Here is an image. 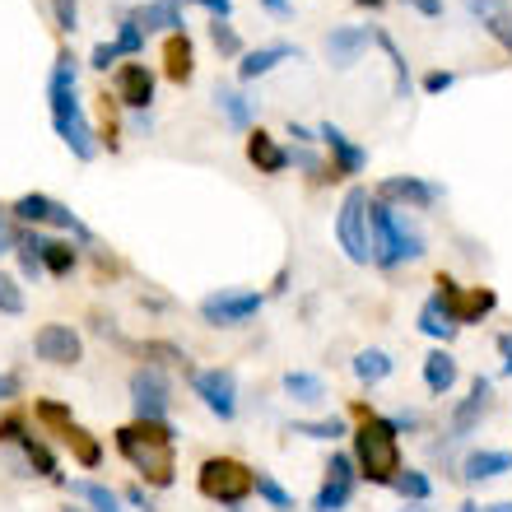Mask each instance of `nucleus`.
Wrapping results in <instances>:
<instances>
[{"label": "nucleus", "instance_id": "f257e3e1", "mask_svg": "<svg viewBox=\"0 0 512 512\" xmlns=\"http://www.w3.org/2000/svg\"><path fill=\"white\" fill-rule=\"evenodd\" d=\"M112 443L131 461L140 480L149 489H173L177 485V461H173V443H177V429L168 419H131L122 429L112 433Z\"/></svg>", "mask_w": 512, "mask_h": 512}, {"label": "nucleus", "instance_id": "f03ea898", "mask_svg": "<svg viewBox=\"0 0 512 512\" xmlns=\"http://www.w3.org/2000/svg\"><path fill=\"white\" fill-rule=\"evenodd\" d=\"M75 75H80L75 56L61 52L52 75H47V108H52V126H56V135H61V145L80 163H89L98 154V131H94V122L84 117V103H80V94H75Z\"/></svg>", "mask_w": 512, "mask_h": 512}, {"label": "nucleus", "instance_id": "7ed1b4c3", "mask_svg": "<svg viewBox=\"0 0 512 512\" xmlns=\"http://www.w3.org/2000/svg\"><path fill=\"white\" fill-rule=\"evenodd\" d=\"M354 466H359V480H368V485L378 489H391V480L405 471L401 461V433L391 429L387 415H364L359 419V429H354Z\"/></svg>", "mask_w": 512, "mask_h": 512}, {"label": "nucleus", "instance_id": "20e7f679", "mask_svg": "<svg viewBox=\"0 0 512 512\" xmlns=\"http://www.w3.org/2000/svg\"><path fill=\"white\" fill-rule=\"evenodd\" d=\"M368 243H373V266L378 270H401L424 261V233L415 224H405L401 210H391L387 201H368Z\"/></svg>", "mask_w": 512, "mask_h": 512}, {"label": "nucleus", "instance_id": "39448f33", "mask_svg": "<svg viewBox=\"0 0 512 512\" xmlns=\"http://www.w3.org/2000/svg\"><path fill=\"white\" fill-rule=\"evenodd\" d=\"M196 489H201V499L219 503V508L243 512V503L256 494V471L238 457H205L196 471Z\"/></svg>", "mask_w": 512, "mask_h": 512}, {"label": "nucleus", "instance_id": "423d86ee", "mask_svg": "<svg viewBox=\"0 0 512 512\" xmlns=\"http://www.w3.org/2000/svg\"><path fill=\"white\" fill-rule=\"evenodd\" d=\"M10 219L14 224H24V229H38V224H47V229H61L70 233L80 247H94V233H89V224H84L70 205L52 201V196H42V191H24L19 201L10 205Z\"/></svg>", "mask_w": 512, "mask_h": 512}, {"label": "nucleus", "instance_id": "0eeeda50", "mask_svg": "<svg viewBox=\"0 0 512 512\" xmlns=\"http://www.w3.org/2000/svg\"><path fill=\"white\" fill-rule=\"evenodd\" d=\"M433 298L443 303V312L452 317L457 326H480L489 312L499 308V294L489 284H475V289H461L452 275H438L433 280Z\"/></svg>", "mask_w": 512, "mask_h": 512}, {"label": "nucleus", "instance_id": "6e6552de", "mask_svg": "<svg viewBox=\"0 0 512 512\" xmlns=\"http://www.w3.org/2000/svg\"><path fill=\"white\" fill-rule=\"evenodd\" d=\"M368 201H373L368 187H350L345 201H340V210H336V238L354 266H368V261H373V243H368Z\"/></svg>", "mask_w": 512, "mask_h": 512}, {"label": "nucleus", "instance_id": "1a4fd4ad", "mask_svg": "<svg viewBox=\"0 0 512 512\" xmlns=\"http://www.w3.org/2000/svg\"><path fill=\"white\" fill-rule=\"evenodd\" d=\"M266 308V294L256 289H215V294L201 298V322L205 326H219V331H233V326H247L256 312Z\"/></svg>", "mask_w": 512, "mask_h": 512}, {"label": "nucleus", "instance_id": "9d476101", "mask_svg": "<svg viewBox=\"0 0 512 512\" xmlns=\"http://www.w3.org/2000/svg\"><path fill=\"white\" fill-rule=\"evenodd\" d=\"M126 391H131L135 419H168V410H173V382H168V373L154 368V364L135 368L131 382H126Z\"/></svg>", "mask_w": 512, "mask_h": 512}, {"label": "nucleus", "instance_id": "9b49d317", "mask_svg": "<svg viewBox=\"0 0 512 512\" xmlns=\"http://www.w3.org/2000/svg\"><path fill=\"white\" fill-rule=\"evenodd\" d=\"M191 391H196L205 410L215 419H224V424L238 415V373H233V368H196V373H191Z\"/></svg>", "mask_w": 512, "mask_h": 512}, {"label": "nucleus", "instance_id": "f8f14e48", "mask_svg": "<svg viewBox=\"0 0 512 512\" xmlns=\"http://www.w3.org/2000/svg\"><path fill=\"white\" fill-rule=\"evenodd\" d=\"M354 485H359V466H354L350 452H331L326 461V480L312 499V512H345L354 499Z\"/></svg>", "mask_w": 512, "mask_h": 512}, {"label": "nucleus", "instance_id": "ddd939ff", "mask_svg": "<svg viewBox=\"0 0 512 512\" xmlns=\"http://www.w3.org/2000/svg\"><path fill=\"white\" fill-rule=\"evenodd\" d=\"M494 410V378H485V373H475L471 391L461 396L457 405H452V419H447V438L452 443H461V438H471L480 424H485V415Z\"/></svg>", "mask_w": 512, "mask_h": 512}, {"label": "nucleus", "instance_id": "4468645a", "mask_svg": "<svg viewBox=\"0 0 512 512\" xmlns=\"http://www.w3.org/2000/svg\"><path fill=\"white\" fill-rule=\"evenodd\" d=\"M447 191L438 187V182H429V177H382L378 182V201H387L391 210H433V205L443 201Z\"/></svg>", "mask_w": 512, "mask_h": 512}, {"label": "nucleus", "instance_id": "2eb2a0df", "mask_svg": "<svg viewBox=\"0 0 512 512\" xmlns=\"http://www.w3.org/2000/svg\"><path fill=\"white\" fill-rule=\"evenodd\" d=\"M33 354L52 368H75L84 359V336L66 322H47V326H38V336H33Z\"/></svg>", "mask_w": 512, "mask_h": 512}, {"label": "nucleus", "instance_id": "dca6fc26", "mask_svg": "<svg viewBox=\"0 0 512 512\" xmlns=\"http://www.w3.org/2000/svg\"><path fill=\"white\" fill-rule=\"evenodd\" d=\"M317 140H326V149H331L326 182H345V177H354V173H364V168H368V149L354 145V140L340 131V126L322 122V126H317Z\"/></svg>", "mask_w": 512, "mask_h": 512}, {"label": "nucleus", "instance_id": "f3484780", "mask_svg": "<svg viewBox=\"0 0 512 512\" xmlns=\"http://www.w3.org/2000/svg\"><path fill=\"white\" fill-rule=\"evenodd\" d=\"M117 103L131 112H149V103H154V70L145 61L117 66Z\"/></svg>", "mask_w": 512, "mask_h": 512}, {"label": "nucleus", "instance_id": "a211bd4d", "mask_svg": "<svg viewBox=\"0 0 512 512\" xmlns=\"http://www.w3.org/2000/svg\"><path fill=\"white\" fill-rule=\"evenodd\" d=\"M368 42H373V28H364V24L331 28V33H326V56H331V66L336 70H350L354 61L368 52Z\"/></svg>", "mask_w": 512, "mask_h": 512}, {"label": "nucleus", "instance_id": "6ab92c4d", "mask_svg": "<svg viewBox=\"0 0 512 512\" xmlns=\"http://www.w3.org/2000/svg\"><path fill=\"white\" fill-rule=\"evenodd\" d=\"M512 471V452L503 447H475L461 457V480L466 485H489V480H499V475Z\"/></svg>", "mask_w": 512, "mask_h": 512}, {"label": "nucleus", "instance_id": "aec40b11", "mask_svg": "<svg viewBox=\"0 0 512 512\" xmlns=\"http://www.w3.org/2000/svg\"><path fill=\"white\" fill-rule=\"evenodd\" d=\"M247 159H252V168L261 177H280L284 168H289V149H284L270 131L252 126V131H247Z\"/></svg>", "mask_w": 512, "mask_h": 512}, {"label": "nucleus", "instance_id": "412c9836", "mask_svg": "<svg viewBox=\"0 0 512 512\" xmlns=\"http://www.w3.org/2000/svg\"><path fill=\"white\" fill-rule=\"evenodd\" d=\"M280 61H298V47H289V42H275V47H256V52H243V61H238V80H243V84L261 80V75H270V70L280 66Z\"/></svg>", "mask_w": 512, "mask_h": 512}, {"label": "nucleus", "instance_id": "4be33fe9", "mask_svg": "<svg viewBox=\"0 0 512 512\" xmlns=\"http://www.w3.org/2000/svg\"><path fill=\"white\" fill-rule=\"evenodd\" d=\"M163 75L173 84H191V75H196V47H191L187 33H168V42H163Z\"/></svg>", "mask_w": 512, "mask_h": 512}, {"label": "nucleus", "instance_id": "5701e85b", "mask_svg": "<svg viewBox=\"0 0 512 512\" xmlns=\"http://www.w3.org/2000/svg\"><path fill=\"white\" fill-rule=\"evenodd\" d=\"M457 378H461V368L452 359V350L438 345L433 354H424V387H429V396H447V391L457 387Z\"/></svg>", "mask_w": 512, "mask_h": 512}, {"label": "nucleus", "instance_id": "b1692460", "mask_svg": "<svg viewBox=\"0 0 512 512\" xmlns=\"http://www.w3.org/2000/svg\"><path fill=\"white\" fill-rule=\"evenodd\" d=\"M131 19L140 28H168V33H187V19H182V10H177V0H149V5H140V10H131Z\"/></svg>", "mask_w": 512, "mask_h": 512}, {"label": "nucleus", "instance_id": "393cba45", "mask_svg": "<svg viewBox=\"0 0 512 512\" xmlns=\"http://www.w3.org/2000/svg\"><path fill=\"white\" fill-rule=\"evenodd\" d=\"M19 452H24V461L33 466V475L52 480V485H70L66 475H61V461H56V452H52L47 443H42V438H33V433H28L24 443H19Z\"/></svg>", "mask_w": 512, "mask_h": 512}, {"label": "nucleus", "instance_id": "a878e982", "mask_svg": "<svg viewBox=\"0 0 512 512\" xmlns=\"http://www.w3.org/2000/svg\"><path fill=\"white\" fill-rule=\"evenodd\" d=\"M80 266V247H70V238H42V270L52 280H66Z\"/></svg>", "mask_w": 512, "mask_h": 512}, {"label": "nucleus", "instance_id": "bb28decb", "mask_svg": "<svg viewBox=\"0 0 512 512\" xmlns=\"http://www.w3.org/2000/svg\"><path fill=\"white\" fill-rule=\"evenodd\" d=\"M391 368H396V359H391L387 350H359L350 359V373L364 382V387H378V382H387Z\"/></svg>", "mask_w": 512, "mask_h": 512}, {"label": "nucleus", "instance_id": "cd10ccee", "mask_svg": "<svg viewBox=\"0 0 512 512\" xmlns=\"http://www.w3.org/2000/svg\"><path fill=\"white\" fill-rule=\"evenodd\" d=\"M70 499H84L89 512H122V494L108 485H98V480H70Z\"/></svg>", "mask_w": 512, "mask_h": 512}, {"label": "nucleus", "instance_id": "c85d7f7f", "mask_svg": "<svg viewBox=\"0 0 512 512\" xmlns=\"http://www.w3.org/2000/svg\"><path fill=\"white\" fill-rule=\"evenodd\" d=\"M61 438H66V447L75 452V461H80L84 471H98V466H103V443H98V438L84 429V424H70Z\"/></svg>", "mask_w": 512, "mask_h": 512}, {"label": "nucleus", "instance_id": "c756f323", "mask_svg": "<svg viewBox=\"0 0 512 512\" xmlns=\"http://www.w3.org/2000/svg\"><path fill=\"white\" fill-rule=\"evenodd\" d=\"M419 331H424V336H429V340H443V345H447V340H457V331H461V326L452 322V317H447V312H443V303H438V298L429 294V303L419 308Z\"/></svg>", "mask_w": 512, "mask_h": 512}, {"label": "nucleus", "instance_id": "7c9ffc66", "mask_svg": "<svg viewBox=\"0 0 512 512\" xmlns=\"http://www.w3.org/2000/svg\"><path fill=\"white\" fill-rule=\"evenodd\" d=\"M284 396L298 405H317L326 396V382L317 378V373H303V368H289L284 373Z\"/></svg>", "mask_w": 512, "mask_h": 512}, {"label": "nucleus", "instance_id": "2f4dec72", "mask_svg": "<svg viewBox=\"0 0 512 512\" xmlns=\"http://www.w3.org/2000/svg\"><path fill=\"white\" fill-rule=\"evenodd\" d=\"M140 354H145L154 368L173 364V368H182L187 378L196 373V368H191V359H187V350H182V345H173V340H145V345H140Z\"/></svg>", "mask_w": 512, "mask_h": 512}, {"label": "nucleus", "instance_id": "473e14b6", "mask_svg": "<svg viewBox=\"0 0 512 512\" xmlns=\"http://www.w3.org/2000/svg\"><path fill=\"white\" fill-rule=\"evenodd\" d=\"M215 103H219V112H224V122H229L233 131H252V103H247L238 89H219Z\"/></svg>", "mask_w": 512, "mask_h": 512}, {"label": "nucleus", "instance_id": "72a5a7b5", "mask_svg": "<svg viewBox=\"0 0 512 512\" xmlns=\"http://www.w3.org/2000/svg\"><path fill=\"white\" fill-rule=\"evenodd\" d=\"M256 499L266 503L270 512H294V494H289L270 471H256Z\"/></svg>", "mask_w": 512, "mask_h": 512}, {"label": "nucleus", "instance_id": "f704fd0d", "mask_svg": "<svg viewBox=\"0 0 512 512\" xmlns=\"http://www.w3.org/2000/svg\"><path fill=\"white\" fill-rule=\"evenodd\" d=\"M373 42L387 52L391 70H396V98H410V61H405V52L396 47V38H391V33H373Z\"/></svg>", "mask_w": 512, "mask_h": 512}, {"label": "nucleus", "instance_id": "c9c22d12", "mask_svg": "<svg viewBox=\"0 0 512 512\" xmlns=\"http://www.w3.org/2000/svg\"><path fill=\"white\" fill-rule=\"evenodd\" d=\"M391 489L401 494V499H410V503H429V494H433V480L424 471H415V466H405L396 480H391Z\"/></svg>", "mask_w": 512, "mask_h": 512}, {"label": "nucleus", "instance_id": "e433bc0d", "mask_svg": "<svg viewBox=\"0 0 512 512\" xmlns=\"http://www.w3.org/2000/svg\"><path fill=\"white\" fill-rule=\"evenodd\" d=\"M289 433H303V438H317V443H336L350 429H345V419H294Z\"/></svg>", "mask_w": 512, "mask_h": 512}, {"label": "nucleus", "instance_id": "4c0bfd02", "mask_svg": "<svg viewBox=\"0 0 512 512\" xmlns=\"http://www.w3.org/2000/svg\"><path fill=\"white\" fill-rule=\"evenodd\" d=\"M19 275H24V280L47 275V270H42V233H24V243H19Z\"/></svg>", "mask_w": 512, "mask_h": 512}, {"label": "nucleus", "instance_id": "58836bf2", "mask_svg": "<svg viewBox=\"0 0 512 512\" xmlns=\"http://www.w3.org/2000/svg\"><path fill=\"white\" fill-rule=\"evenodd\" d=\"M210 42H215L219 56H243V38H238V28H233L229 19H215V24H210Z\"/></svg>", "mask_w": 512, "mask_h": 512}, {"label": "nucleus", "instance_id": "ea45409f", "mask_svg": "<svg viewBox=\"0 0 512 512\" xmlns=\"http://www.w3.org/2000/svg\"><path fill=\"white\" fill-rule=\"evenodd\" d=\"M24 284L14 280V275H0V312L5 317H24Z\"/></svg>", "mask_w": 512, "mask_h": 512}, {"label": "nucleus", "instance_id": "a19ab883", "mask_svg": "<svg viewBox=\"0 0 512 512\" xmlns=\"http://www.w3.org/2000/svg\"><path fill=\"white\" fill-rule=\"evenodd\" d=\"M112 42H117V52H122V56H140V52H145V28H140V24L131 19V14H126L122 28H117V38H112Z\"/></svg>", "mask_w": 512, "mask_h": 512}, {"label": "nucleus", "instance_id": "79ce46f5", "mask_svg": "<svg viewBox=\"0 0 512 512\" xmlns=\"http://www.w3.org/2000/svg\"><path fill=\"white\" fill-rule=\"evenodd\" d=\"M33 415H38L42 424H52L56 433H66L70 424H75V415H70V405H61V401H38V405H33Z\"/></svg>", "mask_w": 512, "mask_h": 512}, {"label": "nucleus", "instance_id": "37998d69", "mask_svg": "<svg viewBox=\"0 0 512 512\" xmlns=\"http://www.w3.org/2000/svg\"><path fill=\"white\" fill-rule=\"evenodd\" d=\"M52 19H56V28L61 33H80V0H52Z\"/></svg>", "mask_w": 512, "mask_h": 512}, {"label": "nucleus", "instance_id": "c03bdc74", "mask_svg": "<svg viewBox=\"0 0 512 512\" xmlns=\"http://www.w3.org/2000/svg\"><path fill=\"white\" fill-rule=\"evenodd\" d=\"M24 224H14L10 210H0V256L5 252H19V243H24Z\"/></svg>", "mask_w": 512, "mask_h": 512}, {"label": "nucleus", "instance_id": "a18cd8bd", "mask_svg": "<svg viewBox=\"0 0 512 512\" xmlns=\"http://www.w3.org/2000/svg\"><path fill=\"white\" fill-rule=\"evenodd\" d=\"M466 10L480 19V24H489V19H503V14H512L508 0H466Z\"/></svg>", "mask_w": 512, "mask_h": 512}, {"label": "nucleus", "instance_id": "49530a36", "mask_svg": "<svg viewBox=\"0 0 512 512\" xmlns=\"http://www.w3.org/2000/svg\"><path fill=\"white\" fill-rule=\"evenodd\" d=\"M117 61H122L117 42H98L94 52H89V66H94V70H108V66H117Z\"/></svg>", "mask_w": 512, "mask_h": 512}, {"label": "nucleus", "instance_id": "de8ad7c7", "mask_svg": "<svg viewBox=\"0 0 512 512\" xmlns=\"http://www.w3.org/2000/svg\"><path fill=\"white\" fill-rule=\"evenodd\" d=\"M24 438H28V433H24V419H19V415H5V419H0V443H14V447H19Z\"/></svg>", "mask_w": 512, "mask_h": 512}, {"label": "nucleus", "instance_id": "09e8293b", "mask_svg": "<svg viewBox=\"0 0 512 512\" xmlns=\"http://www.w3.org/2000/svg\"><path fill=\"white\" fill-rule=\"evenodd\" d=\"M452 84H457L452 70H429V75H424V94H447Z\"/></svg>", "mask_w": 512, "mask_h": 512}, {"label": "nucleus", "instance_id": "8fccbe9b", "mask_svg": "<svg viewBox=\"0 0 512 512\" xmlns=\"http://www.w3.org/2000/svg\"><path fill=\"white\" fill-rule=\"evenodd\" d=\"M122 499L131 503V508H140V512H159V503L149 499V494H145V489H140V485H131V489H126V494H122Z\"/></svg>", "mask_w": 512, "mask_h": 512}, {"label": "nucleus", "instance_id": "3c124183", "mask_svg": "<svg viewBox=\"0 0 512 512\" xmlns=\"http://www.w3.org/2000/svg\"><path fill=\"white\" fill-rule=\"evenodd\" d=\"M391 419V429H396V433H415L419 429V415H415V410H396V415H387Z\"/></svg>", "mask_w": 512, "mask_h": 512}, {"label": "nucleus", "instance_id": "603ef678", "mask_svg": "<svg viewBox=\"0 0 512 512\" xmlns=\"http://www.w3.org/2000/svg\"><path fill=\"white\" fill-rule=\"evenodd\" d=\"M401 5H410V10H419L424 19H438L443 14V0H401Z\"/></svg>", "mask_w": 512, "mask_h": 512}, {"label": "nucleus", "instance_id": "864d4df0", "mask_svg": "<svg viewBox=\"0 0 512 512\" xmlns=\"http://www.w3.org/2000/svg\"><path fill=\"white\" fill-rule=\"evenodd\" d=\"M19 391H24V382L14 378V373H0V401H14Z\"/></svg>", "mask_w": 512, "mask_h": 512}, {"label": "nucleus", "instance_id": "5fc2aeb1", "mask_svg": "<svg viewBox=\"0 0 512 512\" xmlns=\"http://www.w3.org/2000/svg\"><path fill=\"white\" fill-rule=\"evenodd\" d=\"M499 354H503V378H512V331L499 336Z\"/></svg>", "mask_w": 512, "mask_h": 512}, {"label": "nucleus", "instance_id": "6e6d98bb", "mask_svg": "<svg viewBox=\"0 0 512 512\" xmlns=\"http://www.w3.org/2000/svg\"><path fill=\"white\" fill-rule=\"evenodd\" d=\"M196 5H205L215 19H229V14H233V0H196Z\"/></svg>", "mask_w": 512, "mask_h": 512}, {"label": "nucleus", "instance_id": "4d7b16f0", "mask_svg": "<svg viewBox=\"0 0 512 512\" xmlns=\"http://www.w3.org/2000/svg\"><path fill=\"white\" fill-rule=\"evenodd\" d=\"M89 322H94V331H98V336H108V340H122V336H117V326H112V317H89Z\"/></svg>", "mask_w": 512, "mask_h": 512}, {"label": "nucleus", "instance_id": "13d9d810", "mask_svg": "<svg viewBox=\"0 0 512 512\" xmlns=\"http://www.w3.org/2000/svg\"><path fill=\"white\" fill-rule=\"evenodd\" d=\"M289 135H294V140H298L303 149H308L312 140H317V131H308V126H298V122H289Z\"/></svg>", "mask_w": 512, "mask_h": 512}, {"label": "nucleus", "instance_id": "bf43d9fd", "mask_svg": "<svg viewBox=\"0 0 512 512\" xmlns=\"http://www.w3.org/2000/svg\"><path fill=\"white\" fill-rule=\"evenodd\" d=\"M480 512H512V503H485Z\"/></svg>", "mask_w": 512, "mask_h": 512}, {"label": "nucleus", "instance_id": "052dcab7", "mask_svg": "<svg viewBox=\"0 0 512 512\" xmlns=\"http://www.w3.org/2000/svg\"><path fill=\"white\" fill-rule=\"evenodd\" d=\"M261 5H266V10H275V14H280L284 5H289V0H261Z\"/></svg>", "mask_w": 512, "mask_h": 512}, {"label": "nucleus", "instance_id": "680f3d73", "mask_svg": "<svg viewBox=\"0 0 512 512\" xmlns=\"http://www.w3.org/2000/svg\"><path fill=\"white\" fill-rule=\"evenodd\" d=\"M354 5H368V10H382L387 0H354Z\"/></svg>", "mask_w": 512, "mask_h": 512}, {"label": "nucleus", "instance_id": "e2e57ef3", "mask_svg": "<svg viewBox=\"0 0 512 512\" xmlns=\"http://www.w3.org/2000/svg\"><path fill=\"white\" fill-rule=\"evenodd\" d=\"M457 512H480V503H471V499H466V503H461Z\"/></svg>", "mask_w": 512, "mask_h": 512}, {"label": "nucleus", "instance_id": "0e129e2a", "mask_svg": "<svg viewBox=\"0 0 512 512\" xmlns=\"http://www.w3.org/2000/svg\"><path fill=\"white\" fill-rule=\"evenodd\" d=\"M405 512H429V508H424V503H415V508H405Z\"/></svg>", "mask_w": 512, "mask_h": 512}, {"label": "nucleus", "instance_id": "69168bd1", "mask_svg": "<svg viewBox=\"0 0 512 512\" xmlns=\"http://www.w3.org/2000/svg\"><path fill=\"white\" fill-rule=\"evenodd\" d=\"M61 512H89V508H61Z\"/></svg>", "mask_w": 512, "mask_h": 512}]
</instances>
